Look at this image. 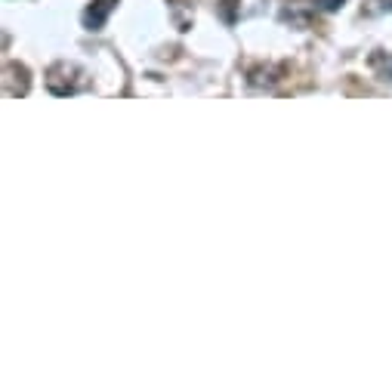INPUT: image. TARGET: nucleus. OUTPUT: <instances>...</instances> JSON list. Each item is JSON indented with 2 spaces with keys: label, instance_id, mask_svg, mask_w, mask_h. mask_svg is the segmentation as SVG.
<instances>
[{
  "label": "nucleus",
  "instance_id": "nucleus-1",
  "mask_svg": "<svg viewBox=\"0 0 392 392\" xmlns=\"http://www.w3.org/2000/svg\"><path fill=\"white\" fill-rule=\"evenodd\" d=\"M47 87L56 96H75V93H84L90 87V75L77 62H56L47 71Z\"/></svg>",
  "mask_w": 392,
  "mask_h": 392
},
{
  "label": "nucleus",
  "instance_id": "nucleus-2",
  "mask_svg": "<svg viewBox=\"0 0 392 392\" xmlns=\"http://www.w3.org/2000/svg\"><path fill=\"white\" fill-rule=\"evenodd\" d=\"M281 75H284V65H256L247 71V84L253 90H272L275 84H281Z\"/></svg>",
  "mask_w": 392,
  "mask_h": 392
},
{
  "label": "nucleus",
  "instance_id": "nucleus-3",
  "mask_svg": "<svg viewBox=\"0 0 392 392\" xmlns=\"http://www.w3.org/2000/svg\"><path fill=\"white\" fill-rule=\"evenodd\" d=\"M3 87L10 96H25L28 87H31V77H28V68L19 65V62H10V65L3 68Z\"/></svg>",
  "mask_w": 392,
  "mask_h": 392
},
{
  "label": "nucleus",
  "instance_id": "nucleus-4",
  "mask_svg": "<svg viewBox=\"0 0 392 392\" xmlns=\"http://www.w3.org/2000/svg\"><path fill=\"white\" fill-rule=\"evenodd\" d=\"M118 0H93L87 6V13H84V25L90 28V31H102L105 22H109L111 10H115Z\"/></svg>",
  "mask_w": 392,
  "mask_h": 392
},
{
  "label": "nucleus",
  "instance_id": "nucleus-5",
  "mask_svg": "<svg viewBox=\"0 0 392 392\" xmlns=\"http://www.w3.org/2000/svg\"><path fill=\"white\" fill-rule=\"evenodd\" d=\"M315 3H318V10H324V13H337L346 6V0H315Z\"/></svg>",
  "mask_w": 392,
  "mask_h": 392
},
{
  "label": "nucleus",
  "instance_id": "nucleus-6",
  "mask_svg": "<svg viewBox=\"0 0 392 392\" xmlns=\"http://www.w3.org/2000/svg\"><path fill=\"white\" fill-rule=\"evenodd\" d=\"M377 3V10H383V13H392V0H374Z\"/></svg>",
  "mask_w": 392,
  "mask_h": 392
},
{
  "label": "nucleus",
  "instance_id": "nucleus-7",
  "mask_svg": "<svg viewBox=\"0 0 392 392\" xmlns=\"http://www.w3.org/2000/svg\"><path fill=\"white\" fill-rule=\"evenodd\" d=\"M383 77H386V81H392V56L386 59V65H383Z\"/></svg>",
  "mask_w": 392,
  "mask_h": 392
}]
</instances>
